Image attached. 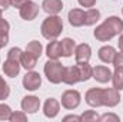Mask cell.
<instances>
[{"mask_svg":"<svg viewBox=\"0 0 123 122\" xmlns=\"http://www.w3.org/2000/svg\"><path fill=\"white\" fill-rule=\"evenodd\" d=\"M120 91L115 89V88H106L103 89V106H107V108H115L120 103Z\"/></svg>","mask_w":123,"mask_h":122,"instance_id":"obj_7","label":"cell"},{"mask_svg":"<svg viewBox=\"0 0 123 122\" xmlns=\"http://www.w3.org/2000/svg\"><path fill=\"white\" fill-rule=\"evenodd\" d=\"M122 13H123V9H122Z\"/></svg>","mask_w":123,"mask_h":122,"instance_id":"obj_40","label":"cell"},{"mask_svg":"<svg viewBox=\"0 0 123 122\" xmlns=\"http://www.w3.org/2000/svg\"><path fill=\"white\" fill-rule=\"evenodd\" d=\"M100 19V12L94 7H90L85 12V26H93L99 22Z\"/></svg>","mask_w":123,"mask_h":122,"instance_id":"obj_22","label":"cell"},{"mask_svg":"<svg viewBox=\"0 0 123 122\" xmlns=\"http://www.w3.org/2000/svg\"><path fill=\"white\" fill-rule=\"evenodd\" d=\"M0 61H1V59H0Z\"/></svg>","mask_w":123,"mask_h":122,"instance_id":"obj_42","label":"cell"},{"mask_svg":"<svg viewBox=\"0 0 123 122\" xmlns=\"http://www.w3.org/2000/svg\"><path fill=\"white\" fill-rule=\"evenodd\" d=\"M113 66L115 68H117V66H123V50H119V52H116V55H115V58H113Z\"/></svg>","mask_w":123,"mask_h":122,"instance_id":"obj_33","label":"cell"},{"mask_svg":"<svg viewBox=\"0 0 123 122\" xmlns=\"http://www.w3.org/2000/svg\"><path fill=\"white\" fill-rule=\"evenodd\" d=\"M23 55V50L20 47H12L7 53V59H12V61H17L20 62V58Z\"/></svg>","mask_w":123,"mask_h":122,"instance_id":"obj_31","label":"cell"},{"mask_svg":"<svg viewBox=\"0 0 123 122\" xmlns=\"http://www.w3.org/2000/svg\"><path fill=\"white\" fill-rule=\"evenodd\" d=\"M12 108L6 103H0V121H9L12 115Z\"/></svg>","mask_w":123,"mask_h":122,"instance_id":"obj_30","label":"cell"},{"mask_svg":"<svg viewBox=\"0 0 123 122\" xmlns=\"http://www.w3.org/2000/svg\"><path fill=\"white\" fill-rule=\"evenodd\" d=\"M117 46H119V49H120V50H123V33H120V36H119Z\"/></svg>","mask_w":123,"mask_h":122,"instance_id":"obj_38","label":"cell"},{"mask_svg":"<svg viewBox=\"0 0 123 122\" xmlns=\"http://www.w3.org/2000/svg\"><path fill=\"white\" fill-rule=\"evenodd\" d=\"M77 1L82 7H87V9H90L96 4V0H77Z\"/></svg>","mask_w":123,"mask_h":122,"instance_id":"obj_34","label":"cell"},{"mask_svg":"<svg viewBox=\"0 0 123 122\" xmlns=\"http://www.w3.org/2000/svg\"><path fill=\"white\" fill-rule=\"evenodd\" d=\"M40 32H42V36L47 40H55L57 39L63 32V20L59 14H49L42 26H40Z\"/></svg>","mask_w":123,"mask_h":122,"instance_id":"obj_1","label":"cell"},{"mask_svg":"<svg viewBox=\"0 0 123 122\" xmlns=\"http://www.w3.org/2000/svg\"><path fill=\"white\" fill-rule=\"evenodd\" d=\"M9 32H10V23L6 19H0V47H4L9 43Z\"/></svg>","mask_w":123,"mask_h":122,"instance_id":"obj_21","label":"cell"},{"mask_svg":"<svg viewBox=\"0 0 123 122\" xmlns=\"http://www.w3.org/2000/svg\"><path fill=\"white\" fill-rule=\"evenodd\" d=\"M46 55L49 59H59L62 58V45L59 40H50L46 46Z\"/></svg>","mask_w":123,"mask_h":122,"instance_id":"obj_18","label":"cell"},{"mask_svg":"<svg viewBox=\"0 0 123 122\" xmlns=\"http://www.w3.org/2000/svg\"><path fill=\"white\" fill-rule=\"evenodd\" d=\"M42 86V76L39 72H34L33 69L27 70V73L23 76V88L26 91H37Z\"/></svg>","mask_w":123,"mask_h":122,"instance_id":"obj_4","label":"cell"},{"mask_svg":"<svg viewBox=\"0 0 123 122\" xmlns=\"http://www.w3.org/2000/svg\"><path fill=\"white\" fill-rule=\"evenodd\" d=\"M112 70L105 66V65H99V66H94L93 68V79L97 81L99 83H107L112 81Z\"/></svg>","mask_w":123,"mask_h":122,"instance_id":"obj_11","label":"cell"},{"mask_svg":"<svg viewBox=\"0 0 123 122\" xmlns=\"http://www.w3.org/2000/svg\"><path fill=\"white\" fill-rule=\"evenodd\" d=\"M0 19H1V10H0Z\"/></svg>","mask_w":123,"mask_h":122,"instance_id":"obj_39","label":"cell"},{"mask_svg":"<svg viewBox=\"0 0 123 122\" xmlns=\"http://www.w3.org/2000/svg\"><path fill=\"white\" fill-rule=\"evenodd\" d=\"M112 83H113L115 89H117V91L123 89V66L115 68V72L112 73Z\"/></svg>","mask_w":123,"mask_h":122,"instance_id":"obj_25","label":"cell"},{"mask_svg":"<svg viewBox=\"0 0 123 122\" xmlns=\"http://www.w3.org/2000/svg\"><path fill=\"white\" fill-rule=\"evenodd\" d=\"M105 23L110 26V29L116 33V36L123 33V20L117 16H109L107 19H105Z\"/></svg>","mask_w":123,"mask_h":122,"instance_id":"obj_23","label":"cell"},{"mask_svg":"<svg viewBox=\"0 0 123 122\" xmlns=\"http://www.w3.org/2000/svg\"><path fill=\"white\" fill-rule=\"evenodd\" d=\"M62 45V56L64 58H70L72 55H74V49H76V43L73 39L70 37H64L63 40H60Z\"/></svg>","mask_w":123,"mask_h":122,"instance_id":"obj_20","label":"cell"},{"mask_svg":"<svg viewBox=\"0 0 123 122\" xmlns=\"http://www.w3.org/2000/svg\"><path fill=\"white\" fill-rule=\"evenodd\" d=\"M99 121V114L96 111H85L80 115V122H97Z\"/></svg>","mask_w":123,"mask_h":122,"instance_id":"obj_27","label":"cell"},{"mask_svg":"<svg viewBox=\"0 0 123 122\" xmlns=\"http://www.w3.org/2000/svg\"><path fill=\"white\" fill-rule=\"evenodd\" d=\"M63 70H64V66L59 62V59H49L44 63V68H43L44 76L53 85H59L62 82Z\"/></svg>","mask_w":123,"mask_h":122,"instance_id":"obj_2","label":"cell"},{"mask_svg":"<svg viewBox=\"0 0 123 122\" xmlns=\"http://www.w3.org/2000/svg\"><path fill=\"white\" fill-rule=\"evenodd\" d=\"M92 58V47L87 43H80L76 46L74 49V59L76 63H83V62H89Z\"/></svg>","mask_w":123,"mask_h":122,"instance_id":"obj_13","label":"cell"},{"mask_svg":"<svg viewBox=\"0 0 123 122\" xmlns=\"http://www.w3.org/2000/svg\"><path fill=\"white\" fill-rule=\"evenodd\" d=\"M115 55H116V49H115L113 46H110V45H105V46H102V47L99 49V52H97L99 59L103 62V63H107V65L113 62Z\"/></svg>","mask_w":123,"mask_h":122,"instance_id":"obj_17","label":"cell"},{"mask_svg":"<svg viewBox=\"0 0 123 122\" xmlns=\"http://www.w3.org/2000/svg\"><path fill=\"white\" fill-rule=\"evenodd\" d=\"M20 106L22 111H25L26 114H36L40 109V99L34 95H27L22 99Z\"/></svg>","mask_w":123,"mask_h":122,"instance_id":"obj_8","label":"cell"},{"mask_svg":"<svg viewBox=\"0 0 123 122\" xmlns=\"http://www.w3.org/2000/svg\"><path fill=\"white\" fill-rule=\"evenodd\" d=\"M63 121H76V122H80V116H76V115H66L63 118Z\"/></svg>","mask_w":123,"mask_h":122,"instance_id":"obj_37","label":"cell"},{"mask_svg":"<svg viewBox=\"0 0 123 122\" xmlns=\"http://www.w3.org/2000/svg\"><path fill=\"white\" fill-rule=\"evenodd\" d=\"M42 9L47 14H59L63 10V1L62 0H43Z\"/></svg>","mask_w":123,"mask_h":122,"instance_id":"obj_15","label":"cell"},{"mask_svg":"<svg viewBox=\"0 0 123 122\" xmlns=\"http://www.w3.org/2000/svg\"><path fill=\"white\" fill-rule=\"evenodd\" d=\"M62 82L66 83V85H76L77 82H80V76H79V70H77V66H64V70H63V78H62Z\"/></svg>","mask_w":123,"mask_h":122,"instance_id":"obj_12","label":"cell"},{"mask_svg":"<svg viewBox=\"0 0 123 122\" xmlns=\"http://www.w3.org/2000/svg\"><path fill=\"white\" fill-rule=\"evenodd\" d=\"M26 52H29L31 53L33 56H36L37 59L42 56V53H43V46H42V43L40 42H37V40H31L27 43V46H26Z\"/></svg>","mask_w":123,"mask_h":122,"instance_id":"obj_26","label":"cell"},{"mask_svg":"<svg viewBox=\"0 0 123 122\" xmlns=\"http://www.w3.org/2000/svg\"><path fill=\"white\" fill-rule=\"evenodd\" d=\"M0 49H1V47H0Z\"/></svg>","mask_w":123,"mask_h":122,"instance_id":"obj_41","label":"cell"},{"mask_svg":"<svg viewBox=\"0 0 123 122\" xmlns=\"http://www.w3.org/2000/svg\"><path fill=\"white\" fill-rule=\"evenodd\" d=\"M103 89L100 88H90L85 95V101L92 108H100L103 106Z\"/></svg>","mask_w":123,"mask_h":122,"instance_id":"obj_6","label":"cell"},{"mask_svg":"<svg viewBox=\"0 0 123 122\" xmlns=\"http://www.w3.org/2000/svg\"><path fill=\"white\" fill-rule=\"evenodd\" d=\"M9 121L10 122H27V114L25 111H13Z\"/></svg>","mask_w":123,"mask_h":122,"instance_id":"obj_28","label":"cell"},{"mask_svg":"<svg viewBox=\"0 0 123 122\" xmlns=\"http://www.w3.org/2000/svg\"><path fill=\"white\" fill-rule=\"evenodd\" d=\"M20 68H22V65H20V62H17V61L6 59L4 63H3V72L9 78H16L20 73Z\"/></svg>","mask_w":123,"mask_h":122,"instance_id":"obj_16","label":"cell"},{"mask_svg":"<svg viewBox=\"0 0 123 122\" xmlns=\"http://www.w3.org/2000/svg\"><path fill=\"white\" fill-rule=\"evenodd\" d=\"M82 102V95L80 92L76 91V89H67V91L63 92L62 95V101H60V105L67 109V111H73L76 109Z\"/></svg>","mask_w":123,"mask_h":122,"instance_id":"obj_3","label":"cell"},{"mask_svg":"<svg viewBox=\"0 0 123 122\" xmlns=\"http://www.w3.org/2000/svg\"><path fill=\"white\" fill-rule=\"evenodd\" d=\"M10 95V88L7 85V82L3 79V76H0V101L7 99Z\"/></svg>","mask_w":123,"mask_h":122,"instance_id":"obj_29","label":"cell"},{"mask_svg":"<svg viewBox=\"0 0 123 122\" xmlns=\"http://www.w3.org/2000/svg\"><path fill=\"white\" fill-rule=\"evenodd\" d=\"M120 121V118H119V115H116V114H105V115H102V116H99V122H119Z\"/></svg>","mask_w":123,"mask_h":122,"instance_id":"obj_32","label":"cell"},{"mask_svg":"<svg viewBox=\"0 0 123 122\" xmlns=\"http://www.w3.org/2000/svg\"><path fill=\"white\" fill-rule=\"evenodd\" d=\"M69 23L73 27H82L85 26V10L82 9H72L67 14Z\"/></svg>","mask_w":123,"mask_h":122,"instance_id":"obj_14","label":"cell"},{"mask_svg":"<svg viewBox=\"0 0 123 122\" xmlns=\"http://www.w3.org/2000/svg\"><path fill=\"white\" fill-rule=\"evenodd\" d=\"M27 1H30V0H10V4H12L13 7H16V9H20V7L25 6Z\"/></svg>","mask_w":123,"mask_h":122,"instance_id":"obj_35","label":"cell"},{"mask_svg":"<svg viewBox=\"0 0 123 122\" xmlns=\"http://www.w3.org/2000/svg\"><path fill=\"white\" fill-rule=\"evenodd\" d=\"M39 12H40L39 4L34 3V1H31V0L30 1H27L25 6H22V7L19 9V14H20V17H22L23 20H26V22H31V20H34V19L37 17Z\"/></svg>","mask_w":123,"mask_h":122,"instance_id":"obj_5","label":"cell"},{"mask_svg":"<svg viewBox=\"0 0 123 122\" xmlns=\"http://www.w3.org/2000/svg\"><path fill=\"white\" fill-rule=\"evenodd\" d=\"M36 63H37V58L25 50L23 55H22V58H20V65H22L26 70H31V69L36 68Z\"/></svg>","mask_w":123,"mask_h":122,"instance_id":"obj_24","label":"cell"},{"mask_svg":"<svg viewBox=\"0 0 123 122\" xmlns=\"http://www.w3.org/2000/svg\"><path fill=\"white\" fill-rule=\"evenodd\" d=\"M10 6H12V4H10V0H0V10H1V12H3V10H7Z\"/></svg>","mask_w":123,"mask_h":122,"instance_id":"obj_36","label":"cell"},{"mask_svg":"<svg viewBox=\"0 0 123 122\" xmlns=\"http://www.w3.org/2000/svg\"><path fill=\"white\" fill-rule=\"evenodd\" d=\"M93 36H94L96 40H99V42H109V40H112V39L116 36V33L110 29L109 25H106V23L103 22L102 25H99V26L94 29Z\"/></svg>","mask_w":123,"mask_h":122,"instance_id":"obj_9","label":"cell"},{"mask_svg":"<svg viewBox=\"0 0 123 122\" xmlns=\"http://www.w3.org/2000/svg\"><path fill=\"white\" fill-rule=\"evenodd\" d=\"M77 70H79V76H80V82H86L93 76V68L89 65V62H83V63H76Z\"/></svg>","mask_w":123,"mask_h":122,"instance_id":"obj_19","label":"cell"},{"mask_svg":"<svg viewBox=\"0 0 123 122\" xmlns=\"http://www.w3.org/2000/svg\"><path fill=\"white\" fill-rule=\"evenodd\" d=\"M60 112V102L55 98H49L46 99L44 105H43V114L46 118H50V119H55Z\"/></svg>","mask_w":123,"mask_h":122,"instance_id":"obj_10","label":"cell"}]
</instances>
